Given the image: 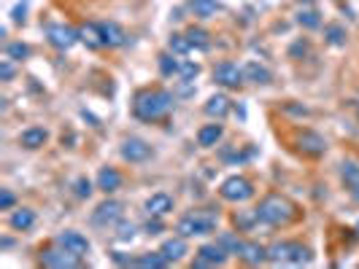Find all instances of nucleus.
Masks as SVG:
<instances>
[{
	"label": "nucleus",
	"mask_w": 359,
	"mask_h": 269,
	"mask_svg": "<svg viewBox=\"0 0 359 269\" xmlns=\"http://www.w3.org/2000/svg\"><path fill=\"white\" fill-rule=\"evenodd\" d=\"M173 105H176L173 92L163 87H146L132 100V116L141 121H160L173 111Z\"/></svg>",
	"instance_id": "obj_1"
},
{
	"label": "nucleus",
	"mask_w": 359,
	"mask_h": 269,
	"mask_svg": "<svg viewBox=\"0 0 359 269\" xmlns=\"http://www.w3.org/2000/svg\"><path fill=\"white\" fill-rule=\"evenodd\" d=\"M257 213H260V221L267 224V226H289L300 215L297 205H294L289 197H284V194H267V197H262V202L257 205Z\"/></svg>",
	"instance_id": "obj_2"
},
{
	"label": "nucleus",
	"mask_w": 359,
	"mask_h": 269,
	"mask_svg": "<svg viewBox=\"0 0 359 269\" xmlns=\"http://www.w3.org/2000/svg\"><path fill=\"white\" fill-rule=\"evenodd\" d=\"M267 261L270 264H294V267H302V264H311L314 261V253L308 245L302 242H294V239H278L267 248Z\"/></svg>",
	"instance_id": "obj_3"
},
{
	"label": "nucleus",
	"mask_w": 359,
	"mask_h": 269,
	"mask_svg": "<svg viewBox=\"0 0 359 269\" xmlns=\"http://www.w3.org/2000/svg\"><path fill=\"white\" fill-rule=\"evenodd\" d=\"M219 226V213L216 210H192V213H187V215H181L178 218V224H176V232L181 235V237H203V235H211L214 229Z\"/></svg>",
	"instance_id": "obj_4"
},
{
	"label": "nucleus",
	"mask_w": 359,
	"mask_h": 269,
	"mask_svg": "<svg viewBox=\"0 0 359 269\" xmlns=\"http://www.w3.org/2000/svg\"><path fill=\"white\" fill-rule=\"evenodd\" d=\"M254 194H257V189H254V183L246 178V175H229V178H225L222 186H219V197H222L225 202H232V205H243V202H249Z\"/></svg>",
	"instance_id": "obj_5"
},
{
	"label": "nucleus",
	"mask_w": 359,
	"mask_h": 269,
	"mask_svg": "<svg viewBox=\"0 0 359 269\" xmlns=\"http://www.w3.org/2000/svg\"><path fill=\"white\" fill-rule=\"evenodd\" d=\"M294 149L300 151L302 156L319 159V156L327 153V140L316 129H297V132H294Z\"/></svg>",
	"instance_id": "obj_6"
},
{
	"label": "nucleus",
	"mask_w": 359,
	"mask_h": 269,
	"mask_svg": "<svg viewBox=\"0 0 359 269\" xmlns=\"http://www.w3.org/2000/svg\"><path fill=\"white\" fill-rule=\"evenodd\" d=\"M38 261H41L43 267H49V269H76V267H81V264H84V259H79V256L68 253L65 248H60L57 242H54V248L41 250Z\"/></svg>",
	"instance_id": "obj_7"
},
{
	"label": "nucleus",
	"mask_w": 359,
	"mask_h": 269,
	"mask_svg": "<svg viewBox=\"0 0 359 269\" xmlns=\"http://www.w3.org/2000/svg\"><path fill=\"white\" fill-rule=\"evenodd\" d=\"M214 81L225 89H240L246 84V76H243V67H238L235 62H219L214 67Z\"/></svg>",
	"instance_id": "obj_8"
},
{
	"label": "nucleus",
	"mask_w": 359,
	"mask_h": 269,
	"mask_svg": "<svg viewBox=\"0 0 359 269\" xmlns=\"http://www.w3.org/2000/svg\"><path fill=\"white\" fill-rule=\"evenodd\" d=\"M227 259L229 253L219 242H205V245L197 248L192 267H222V264H227Z\"/></svg>",
	"instance_id": "obj_9"
},
{
	"label": "nucleus",
	"mask_w": 359,
	"mask_h": 269,
	"mask_svg": "<svg viewBox=\"0 0 359 269\" xmlns=\"http://www.w3.org/2000/svg\"><path fill=\"white\" fill-rule=\"evenodd\" d=\"M46 41L49 46H54L57 52H68L79 43V28H70V25H52L46 30Z\"/></svg>",
	"instance_id": "obj_10"
},
{
	"label": "nucleus",
	"mask_w": 359,
	"mask_h": 269,
	"mask_svg": "<svg viewBox=\"0 0 359 269\" xmlns=\"http://www.w3.org/2000/svg\"><path fill=\"white\" fill-rule=\"evenodd\" d=\"M119 153H122L125 162H130V164H141V162H149L154 151H152V146H149L143 138H125Z\"/></svg>",
	"instance_id": "obj_11"
},
{
	"label": "nucleus",
	"mask_w": 359,
	"mask_h": 269,
	"mask_svg": "<svg viewBox=\"0 0 359 269\" xmlns=\"http://www.w3.org/2000/svg\"><path fill=\"white\" fill-rule=\"evenodd\" d=\"M54 242L60 245V248H65L68 253H73V256H79V259H87V253L92 250V245H90V239L84 237L81 232H73V229H65V232H60Z\"/></svg>",
	"instance_id": "obj_12"
},
{
	"label": "nucleus",
	"mask_w": 359,
	"mask_h": 269,
	"mask_svg": "<svg viewBox=\"0 0 359 269\" xmlns=\"http://www.w3.org/2000/svg\"><path fill=\"white\" fill-rule=\"evenodd\" d=\"M122 202H116V200H105V202H100L95 213H92V224L95 226H103V229H108V226H116L119 221H122Z\"/></svg>",
	"instance_id": "obj_13"
},
{
	"label": "nucleus",
	"mask_w": 359,
	"mask_h": 269,
	"mask_svg": "<svg viewBox=\"0 0 359 269\" xmlns=\"http://www.w3.org/2000/svg\"><path fill=\"white\" fill-rule=\"evenodd\" d=\"M238 259L243 264H249V267H260V264L267 261V248L254 242V239H243L240 248H238Z\"/></svg>",
	"instance_id": "obj_14"
},
{
	"label": "nucleus",
	"mask_w": 359,
	"mask_h": 269,
	"mask_svg": "<svg viewBox=\"0 0 359 269\" xmlns=\"http://www.w3.org/2000/svg\"><path fill=\"white\" fill-rule=\"evenodd\" d=\"M100 32H103V46L108 49H122L127 43V32L119 22H100Z\"/></svg>",
	"instance_id": "obj_15"
},
{
	"label": "nucleus",
	"mask_w": 359,
	"mask_h": 269,
	"mask_svg": "<svg viewBox=\"0 0 359 269\" xmlns=\"http://www.w3.org/2000/svg\"><path fill=\"white\" fill-rule=\"evenodd\" d=\"M122 183H125V178H122V173H119L116 167H103V170L98 173V180H95V186H98L103 194H114V191H119Z\"/></svg>",
	"instance_id": "obj_16"
},
{
	"label": "nucleus",
	"mask_w": 359,
	"mask_h": 269,
	"mask_svg": "<svg viewBox=\"0 0 359 269\" xmlns=\"http://www.w3.org/2000/svg\"><path fill=\"white\" fill-rule=\"evenodd\" d=\"M49 143V129L43 127H28L22 135H19V146L28 151H38Z\"/></svg>",
	"instance_id": "obj_17"
},
{
	"label": "nucleus",
	"mask_w": 359,
	"mask_h": 269,
	"mask_svg": "<svg viewBox=\"0 0 359 269\" xmlns=\"http://www.w3.org/2000/svg\"><path fill=\"white\" fill-rule=\"evenodd\" d=\"M143 210H146L149 215L165 218L167 213H173V197H170V194H165V191H157V194H152V197L143 202Z\"/></svg>",
	"instance_id": "obj_18"
},
{
	"label": "nucleus",
	"mask_w": 359,
	"mask_h": 269,
	"mask_svg": "<svg viewBox=\"0 0 359 269\" xmlns=\"http://www.w3.org/2000/svg\"><path fill=\"white\" fill-rule=\"evenodd\" d=\"M160 253H163L165 259L170 261V264H176V261H181L187 253H189V245H187V237H170L163 242V248H160Z\"/></svg>",
	"instance_id": "obj_19"
},
{
	"label": "nucleus",
	"mask_w": 359,
	"mask_h": 269,
	"mask_svg": "<svg viewBox=\"0 0 359 269\" xmlns=\"http://www.w3.org/2000/svg\"><path fill=\"white\" fill-rule=\"evenodd\" d=\"M203 111H205V116L222 121L229 111H232V103H229L227 94H211V97H208V103L203 105Z\"/></svg>",
	"instance_id": "obj_20"
},
{
	"label": "nucleus",
	"mask_w": 359,
	"mask_h": 269,
	"mask_svg": "<svg viewBox=\"0 0 359 269\" xmlns=\"http://www.w3.org/2000/svg\"><path fill=\"white\" fill-rule=\"evenodd\" d=\"M243 76H246L249 84H257V87H267V84L273 81V73L257 60H249L243 65Z\"/></svg>",
	"instance_id": "obj_21"
},
{
	"label": "nucleus",
	"mask_w": 359,
	"mask_h": 269,
	"mask_svg": "<svg viewBox=\"0 0 359 269\" xmlns=\"http://www.w3.org/2000/svg\"><path fill=\"white\" fill-rule=\"evenodd\" d=\"M340 180H343L346 191L351 194V200L359 202V164L357 162H343V164H340Z\"/></svg>",
	"instance_id": "obj_22"
},
{
	"label": "nucleus",
	"mask_w": 359,
	"mask_h": 269,
	"mask_svg": "<svg viewBox=\"0 0 359 269\" xmlns=\"http://www.w3.org/2000/svg\"><path fill=\"white\" fill-rule=\"evenodd\" d=\"M222 138H225V127H222V124H205V127H200V132H197V146L214 149V146H219Z\"/></svg>",
	"instance_id": "obj_23"
},
{
	"label": "nucleus",
	"mask_w": 359,
	"mask_h": 269,
	"mask_svg": "<svg viewBox=\"0 0 359 269\" xmlns=\"http://www.w3.org/2000/svg\"><path fill=\"white\" fill-rule=\"evenodd\" d=\"M79 41L87 49H100L103 46V32H100V22H84L79 28Z\"/></svg>",
	"instance_id": "obj_24"
},
{
	"label": "nucleus",
	"mask_w": 359,
	"mask_h": 269,
	"mask_svg": "<svg viewBox=\"0 0 359 269\" xmlns=\"http://www.w3.org/2000/svg\"><path fill=\"white\" fill-rule=\"evenodd\" d=\"M8 226L14 229V232H30L35 226V213L30 208H19L11 213V218H8Z\"/></svg>",
	"instance_id": "obj_25"
},
{
	"label": "nucleus",
	"mask_w": 359,
	"mask_h": 269,
	"mask_svg": "<svg viewBox=\"0 0 359 269\" xmlns=\"http://www.w3.org/2000/svg\"><path fill=\"white\" fill-rule=\"evenodd\" d=\"M187 6L197 19H211L219 11V0H187Z\"/></svg>",
	"instance_id": "obj_26"
},
{
	"label": "nucleus",
	"mask_w": 359,
	"mask_h": 269,
	"mask_svg": "<svg viewBox=\"0 0 359 269\" xmlns=\"http://www.w3.org/2000/svg\"><path fill=\"white\" fill-rule=\"evenodd\" d=\"M232 221H235V226H238V232H249L254 224H262L260 221V213L257 208L254 210H238L235 215H232Z\"/></svg>",
	"instance_id": "obj_27"
},
{
	"label": "nucleus",
	"mask_w": 359,
	"mask_h": 269,
	"mask_svg": "<svg viewBox=\"0 0 359 269\" xmlns=\"http://www.w3.org/2000/svg\"><path fill=\"white\" fill-rule=\"evenodd\" d=\"M167 49H170L173 54H178V57H187L189 52H195L192 43H189V38H187V32H184V35H181V32H173V35L167 38Z\"/></svg>",
	"instance_id": "obj_28"
},
{
	"label": "nucleus",
	"mask_w": 359,
	"mask_h": 269,
	"mask_svg": "<svg viewBox=\"0 0 359 269\" xmlns=\"http://www.w3.org/2000/svg\"><path fill=\"white\" fill-rule=\"evenodd\" d=\"M187 38H189V43H192L195 52H208L211 49V32L203 30V28H189Z\"/></svg>",
	"instance_id": "obj_29"
},
{
	"label": "nucleus",
	"mask_w": 359,
	"mask_h": 269,
	"mask_svg": "<svg viewBox=\"0 0 359 269\" xmlns=\"http://www.w3.org/2000/svg\"><path fill=\"white\" fill-rule=\"evenodd\" d=\"M297 25L305 28V30H319L322 28V17L314 8H302V11H297Z\"/></svg>",
	"instance_id": "obj_30"
},
{
	"label": "nucleus",
	"mask_w": 359,
	"mask_h": 269,
	"mask_svg": "<svg viewBox=\"0 0 359 269\" xmlns=\"http://www.w3.org/2000/svg\"><path fill=\"white\" fill-rule=\"evenodd\" d=\"M157 62H160V73H163L165 78H170V76H178V62H181V57H178V54H173V52H163Z\"/></svg>",
	"instance_id": "obj_31"
},
{
	"label": "nucleus",
	"mask_w": 359,
	"mask_h": 269,
	"mask_svg": "<svg viewBox=\"0 0 359 269\" xmlns=\"http://www.w3.org/2000/svg\"><path fill=\"white\" fill-rule=\"evenodd\" d=\"M167 264H170V261L165 259L160 250H157V253H143V256H138V259H135V267H146V269L149 267L163 269V267H167Z\"/></svg>",
	"instance_id": "obj_32"
},
{
	"label": "nucleus",
	"mask_w": 359,
	"mask_h": 269,
	"mask_svg": "<svg viewBox=\"0 0 359 269\" xmlns=\"http://www.w3.org/2000/svg\"><path fill=\"white\" fill-rule=\"evenodd\" d=\"M325 41L329 46H346V28L343 25H327Z\"/></svg>",
	"instance_id": "obj_33"
},
{
	"label": "nucleus",
	"mask_w": 359,
	"mask_h": 269,
	"mask_svg": "<svg viewBox=\"0 0 359 269\" xmlns=\"http://www.w3.org/2000/svg\"><path fill=\"white\" fill-rule=\"evenodd\" d=\"M6 57H11L14 62H25L30 57V46L22 43V41H14V43L6 46Z\"/></svg>",
	"instance_id": "obj_34"
},
{
	"label": "nucleus",
	"mask_w": 359,
	"mask_h": 269,
	"mask_svg": "<svg viewBox=\"0 0 359 269\" xmlns=\"http://www.w3.org/2000/svg\"><path fill=\"white\" fill-rule=\"evenodd\" d=\"M178 76H181L184 81H195L197 76H200V65L192 60H181L178 62Z\"/></svg>",
	"instance_id": "obj_35"
},
{
	"label": "nucleus",
	"mask_w": 359,
	"mask_h": 269,
	"mask_svg": "<svg viewBox=\"0 0 359 269\" xmlns=\"http://www.w3.org/2000/svg\"><path fill=\"white\" fill-rule=\"evenodd\" d=\"M216 242H219V245L227 250L229 256H238V248H240V242H243V239L238 237V235H232V232H225V235L216 239Z\"/></svg>",
	"instance_id": "obj_36"
},
{
	"label": "nucleus",
	"mask_w": 359,
	"mask_h": 269,
	"mask_svg": "<svg viewBox=\"0 0 359 269\" xmlns=\"http://www.w3.org/2000/svg\"><path fill=\"white\" fill-rule=\"evenodd\" d=\"M135 224H130V221H119L116 224V239H122V242H130L132 237H135Z\"/></svg>",
	"instance_id": "obj_37"
},
{
	"label": "nucleus",
	"mask_w": 359,
	"mask_h": 269,
	"mask_svg": "<svg viewBox=\"0 0 359 269\" xmlns=\"http://www.w3.org/2000/svg\"><path fill=\"white\" fill-rule=\"evenodd\" d=\"M92 191H95V189H92V180H90V178H79V180H76V197H79V200H87Z\"/></svg>",
	"instance_id": "obj_38"
},
{
	"label": "nucleus",
	"mask_w": 359,
	"mask_h": 269,
	"mask_svg": "<svg viewBox=\"0 0 359 269\" xmlns=\"http://www.w3.org/2000/svg\"><path fill=\"white\" fill-rule=\"evenodd\" d=\"M14 73H17V67H14V60H11V57L0 62V78H3V81H11Z\"/></svg>",
	"instance_id": "obj_39"
},
{
	"label": "nucleus",
	"mask_w": 359,
	"mask_h": 269,
	"mask_svg": "<svg viewBox=\"0 0 359 269\" xmlns=\"http://www.w3.org/2000/svg\"><path fill=\"white\" fill-rule=\"evenodd\" d=\"M17 205V197L8 189H0V210H11Z\"/></svg>",
	"instance_id": "obj_40"
},
{
	"label": "nucleus",
	"mask_w": 359,
	"mask_h": 269,
	"mask_svg": "<svg viewBox=\"0 0 359 269\" xmlns=\"http://www.w3.org/2000/svg\"><path fill=\"white\" fill-rule=\"evenodd\" d=\"M143 229H146V235H160V232H163V221H160L157 215H152V221H149Z\"/></svg>",
	"instance_id": "obj_41"
},
{
	"label": "nucleus",
	"mask_w": 359,
	"mask_h": 269,
	"mask_svg": "<svg viewBox=\"0 0 359 269\" xmlns=\"http://www.w3.org/2000/svg\"><path fill=\"white\" fill-rule=\"evenodd\" d=\"M354 232H357V237H359V224H357V229H354Z\"/></svg>",
	"instance_id": "obj_42"
},
{
	"label": "nucleus",
	"mask_w": 359,
	"mask_h": 269,
	"mask_svg": "<svg viewBox=\"0 0 359 269\" xmlns=\"http://www.w3.org/2000/svg\"><path fill=\"white\" fill-rule=\"evenodd\" d=\"M357 119H359V103H357Z\"/></svg>",
	"instance_id": "obj_43"
},
{
	"label": "nucleus",
	"mask_w": 359,
	"mask_h": 269,
	"mask_svg": "<svg viewBox=\"0 0 359 269\" xmlns=\"http://www.w3.org/2000/svg\"><path fill=\"white\" fill-rule=\"evenodd\" d=\"M300 3H302V0H300ZM305 3H311V0H305Z\"/></svg>",
	"instance_id": "obj_44"
}]
</instances>
